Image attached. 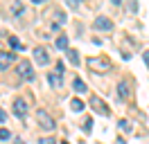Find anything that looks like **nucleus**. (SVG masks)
I'll return each mask as SVG.
<instances>
[{
    "label": "nucleus",
    "mask_w": 149,
    "mask_h": 144,
    "mask_svg": "<svg viewBox=\"0 0 149 144\" xmlns=\"http://www.w3.org/2000/svg\"><path fill=\"white\" fill-rule=\"evenodd\" d=\"M118 95H120V99L129 97V86H127V81H120V83H118Z\"/></svg>",
    "instance_id": "obj_9"
},
{
    "label": "nucleus",
    "mask_w": 149,
    "mask_h": 144,
    "mask_svg": "<svg viewBox=\"0 0 149 144\" xmlns=\"http://www.w3.org/2000/svg\"><path fill=\"white\" fill-rule=\"evenodd\" d=\"M72 88L77 90V92H86V83H84L81 79H74V81H72Z\"/></svg>",
    "instance_id": "obj_13"
},
{
    "label": "nucleus",
    "mask_w": 149,
    "mask_h": 144,
    "mask_svg": "<svg viewBox=\"0 0 149 144\" xmlns=\"http://www.w3.org/2000/svg\"><path fill=\"white\" fill-rule=\"evenodd\" d=\"M70 108H72L74 113H79V110H84V101H81V99H77V97H74L72 101H70Z\"/></svg>",
    "instance_id": "obj_11"
},
{
    "label": "nucleus",
    "mask_w": 149,
    "mask_h": 144,
    "mask_svg": "<svg viewBox=\"0 0 149 144\" xmlns=\"http://www.w3.org/2000/svg\"><path fill=\"white\" fill-rule=\"evenodd\" d=\"M61 144H68V142H61Z\"/></svg>",
    "instance_id": "obj_24"
},
{
    "label": "nucleus",
    "mask_w": 149,
    "mask_h": 144,
    "mask_svg": "<svg viewBox=\"0 0 149 144\" xmlns=\"http://www.w3.org/2000/svg\"><path fill=\"white\" fill-rule=\"evenodd\" d=\"M36 119H38V124L43 126V128H47V131L56 128V122H54V117L50 115L47 110H41V108H38V110H36Z\"/></svg>",
    "instance_id": "obj_3"
},
{
    "label": "nucleus",
    "mask_w": 149,
    "mask_h": 144,
    "mask_svg": "<svg viewBox=\"0 0 149 144\" xmlns=\"http://www.w3.org/2000/svg\"><path fill=\"white\" fill-rule=\"evenodd\" d=\"M91 106H93V110H97L100 115H109V106H106V104H104L97 95H93V97H91Z\"/></svg>",
    "instance_id": "obj_4"
},
{
    "label": "nucleus",
    "mask_w": 149,
    "mask_h": 144,
    "mask_svg": "<svg viewBox=\"0 0 149 144\" xmlns=\"http://www.w3.org/2000/svg\"><path fill=\"white\" fill-rule=\"evenodd\" d=\"M14 113H16L18 117H25V113H27V104H25V99H20V97L14 99Z\"/></svg>",
    "instance_id": "obj_7"
},
{
    "label": "nucleus",
    "mask_w": 149,
    "mask_h": 144,
    "mask_svg": "<svg viewBox=\"0 0 149 144\" xmlns=\"http://www.w3.org/2000/svg\"><path fill=\"white\" fill-rule=\"evenodd\" d=\"M68 7H70V9H77V7H79V5H77L74 0H68Z\"/></svg>",
    "instance_id": "obj_21"
},
{
    "label": "nucleus",
    "mask_w": 149,
    "mask_h": 144,
    "mask_svg": "<svg viewBox=\"0 0 149 144\" xmlns=\"http://www.w3.org/2000/svg\"><path fill=\"white\" fill-rule=\"evenodd\" d=\"M47 81H50V86H52V88H59V86H61V74H47Z\"/></svg>",
    "instance_id": "obj_10"
},
{
    "label": "nucleus",
    "mask_w": 149,
    "mask_h": 144,
    "mask_svg": "<svg viewBox=\"0 0 149 144\" xmlns=\"http://www.w3.org/2000/svg\"><path fill=\"white\" fill-rule=\"evenodd\" d=\"M16 144H25V142H23V140H20V137H16Z\"/></svg>",
    "instance_id": "obj_23"
},
{
    "label": "nucleus",
    "mask_w": 149,
    "mask_h": 144,
    "mask_svg": "<svg viewBox=\"0 0 149 144\" xmlns=\"http://www.w3.org/2000/svg\"><path fill=\"white\" fill-rule=\"evenodd\" d=\"M56 47L59 50H68V36H56Z\"/></svg>",
    "instance_id": "obj_12"
},
{
    "label": "nucleus",
    "mask_w": 149,
    "mask_h": 144,
    "mask_svg": "<svg viewBox=\"0 0 149 144\" xmlns=\"http://www.w3.org/2000/svg\"><path fill=\"white\" fill-rule=\"evenodd\" d=\"M93 27H95V29H102V32H106V29H111V27H113V23H111V18L100 16V18H95V20H93Z\"/></svg>",
    "instance_id": "obj_6"
},
{
    "label": "nucleus",
    "mask_w": 149,
    "mask_h": 144,
    "mask_svg": "<svg viewBox=\"0 0 149 144\" xmlns=\"http://www.w3.org/2000/svg\"><path fill=\"white\" fill-rule=\"evenodd\" d=\"M16 72H18V77L23 81H34V68H32V63L25 61V59L16 65Z\"/></svg>",
    "instance_id": "obj_2"
},
{
    "label": "nucleus",
    "mask_w": 149,
    "mask_h": 144,
    "mask_svg": "<svg viewBox=\"0 0 149 144\" xmlns=\"http://www.w3.org/2000/svg\"><path fill=\"white\" fill-rule=\"evenodd\" d=\"M11 61H14V54H11V52H2V54H0V68H2V70H5Z\"/></svg>",
    "instance_id": "obj_8"
},
{
    "label": "nucleus",
    "mask_w": 149,
    "mask_h": 144,
    "mask_svg": "<svg viewBox=\"0 0 149 144\" xmlns=\"http://www.w3.org/2000/svg\"><path fill=\"white\" fill-rule=\"evenodd\" d=\"M145 63L149 65V52H145Z\"/></svg>",
    "instance_id": "obj_22"
},
{
    "label": "nucleus",
    "mask_w": 149,
    "mask_h": 144,
    "mask_svg": "<svg viewBox=\"0 0 149 144\" xmlns=\"http://www.w3.org/2000/svg\"><path fill=\"white\" fill-rule=\"evenodd\" d=\"M120 128L122 131H129V122H127V119H120Z\"/></svg>",
    "instance_id": "obj_19"
},
{
    "label": "nucleus",
    "mask_w": 149,
    "mask_h": 144,
    "mask_svg": "<svg viewBox=\"0 0 149 144\" xmlns=\"http://www.w3.org/2000/svg\"><path fill=\"white\" fill-rule=\"evenodd\" d=\"M38 144H56V140H52V137H41Z\"/></svg>",
    "instance_id": "obj_17"
},
{
    "label": "nucleus",
    "mask_w": 149,
    "mask_h": 144,
    "mask_svg": "<svg viewBox=\"0 0 149 144\" xmlns=\"http://www.w3.org/2000/svg\"><path fill=\"white\" fill-rule=\"evenodd\" d=\"M34 59H36L38 65H47L50 63V56H47L45 47H34Z\"/></svg>",
    "instance_id": "obj_5"
},
{
    "label": "nucleus",
    "mask_w": 149,
    "mask_h": 144,
    "mask_svg": "<svg viewBox=\"0 0 149 144\" xmlns=\"http://www.w3.org/2000/svg\"><path fill=\"white\" fill-rule=\"evenodd\" d=\"M88 68L95 72H109L111 70V61L106 59V56H93V59H88Z\"/></svg>",
    "instance_id": "obj_1"
},
{
    "label": "nucleus",
    "mask_w": 149,
    "mask_h": 144,
    "mask_svg": "<svg viewBox=\"0 0 149 144\" xmlns=\"http://www.w3.org/2000/svg\"><path fill=\"white\" fill-rule=\"evenodd\" d=\"M9 45L14 47V50H23V45H20V41H18V38H14V36L9 38Z\"/></svg>",
    "instance_id": "obj_15"
},
{
    "label": "nucleus",
    "mask_w": 149,
    "mask_h": 144,
    "mask_svg": "<svg viewBox=\"0 0 149 144\" xmlns=\"http://www.w3.org/2000/svg\"><path fill=\"white\" fill-rule=\"evenodd\" d=\"M11 11H14V14H23V5H16V2H14V5H11Z\"/></svg>",
    "instance_id": "obj_18"
},
{
    "label": "nucleus",
    "mask_w": 149,
    "mask_h": 144,
    "mask_svg": "<svg viewBox=\"0 0 149 144\" xmlns=\"http://www.w3.org/2000/svg\"><path fill=\"white\" fill-rule=\"evenodd\" d=\"M68 61L72 63V65H79V54L74 52V50H70V52H68Z\"/></svg>",
    "instance_id": "obj_14"
},
{
    "label": "nucleus",
    "mask_w": 149,
    "mask_h": 144,
    "mask_svg": "<svg viewBox=\"0 0 149 144\" xmlns=\"http://www.w3.org/2000/svg\"><path fill=\"white\" fill-rule=\"evenodd\" d=\"M9 137H11V133L7 128H0V140H9Z\"/></svg>",
    "instance_id": "obj_16"
},
{
    "label": "nucleus",
    "mask_w": 149,
    "mask_h": 144,
    "mask_svg": "<svg viewBox=\"0 0 149 144\" xmlns=\"http://www.w3.org/2000/svg\"><path fill=\"white\" fill-rule=\"evenodd\" d=\"M91 126H93V122H91V119H86V122H84V131H86V133L91 131Z\"/></svg>",
    "instance_id": "obj_20"
}]
</instances>
